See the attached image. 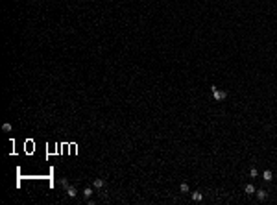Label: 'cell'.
<instances>
[{"instance_id":"cell-2","label":"cell","mask_w":277,"mask_h":205,"mask_svg":"<svg viewBox=\"0 0 277 205\" xmlns=\"http://www.w3.org/2000/svg\"><path fill=\"white\" fill-rule=\"evenodd\" d=\"M103 185H105V183H103V179H100V177H96L94 181H93V189H103Z\"/></svg>"},{"instance_id":"cell-9","label":"cell","mask_w":277,"mask_h":205,"mask_svg":"<svg viewBox=\"0 0 277 205\" xmlns=\"http://www.w3.org/2000/svg\"><path fill=\"white\" fill-rule=\"evenodd\" d=\"M249 176H251V177H257V176H259V170H257V168H251V170H249Z\"/></svg>"},{"instance_id":"cell-6","label":"cell","mask_w":277,"mask_h":205,"mask_svg":"<svg viewBox=\"0 0 277 205\" xmlns=\"http://www.w3.org/2000/svg\"><path fill=\"white\" fill-rule=\"evenodd\" d=\"M192 200H194V201H201V200H203V194H201V192H192Z\"/></svg>"},{"instance_id":"cell-3","label":"cell","mask_w":277,"mask_h":205,"mask_svg":"<svg viewBox=\"0 0 277 205\" xmlns=\"http://www.w3.org/2000/svg\"><path fill=\"white\" fill-rule=\"evenodd\" d=\"M262 179H264V181H272V179H273L272 170H264V172H262Z\"/></svg>"},{"instance_id":"cell-5","label":"cell","mask_w":277,"mask_h":205,"mask_svg":"<svg viewBox=\"0 0 277 205\" xmlns=\"http://www.w3.org/2000/svg\"><path fill=\"white\" fill-rule=\"evenodd\" d=\"M257 198L262 201V200H266L268 198V194H266V190H257Z\"/></svg>"},{"instance_id":"cell-8","label":"cell","mask_w":277,"mask_h":205,"mask_svg":"<svg viewBox=\"0 0 277 205\" xmlns=\"http://www.w3.org/2000/svg\"><path fill=\"white\" fill-rule=\"evenodd\" d=\"M244 190H246L248 194H253V192H255V187H253V185H246V189H244Z\"/></svg>"},{"instance_id":"cell-1","label":"cell","mask_w":277,"mask_h":205,"mask_svg":"<svg viewBox=\"0 0 277 205\" xmlns=\"http://www.w3.org/2000/svg\"><path fill=\"white\" fill-rule=\"evenodd\" d=\"M211 91H212V98H214L216 102H222V100H225V98H227V92H225V91H220L216 85H212V87H211Z\"/></svg>"},{"instance_id":"cell-7","label":"cell","mask_w":277,"mask_h":205,"mask_svg":"<svg viewBox=\"0 0 277 205\" xmlns=\"http://www.w3.org/2000/svg\"><path fill=\"white\" fill-rule=\"evenodd\" d=\"M83 196H85V198L89 200V198L93 196V189H85V190H83Z\"/></svg>"},{"instance_id":"cell-10","label":"cell","mask_w":277,"mask_h":205,"mask_svg":"<svg viewBox=\"0 0 277 205\" xmlns=\"http://www.w3.org/2000/svg\"><path fill=\"white\" fill-rule=\"evenodd\" d=\"M179 190H181V192H188V185H187V183H181Z\"/></svg>"},{"instance_id":"cell-12","label":"cell","mask_w":277,"mask_h":205,"mask_svg":"<svg viewBox=\"0 0 277 205\" xmlns=\"http://www.w3.org/2000/svg\"><path fill=\"white\" fill-rule=\"evenodd\" d=\"M61 185H63V187H65V189H67V187H69V181H67L65 177H63V179H61Z\"/></svg>"},{"instance_id":"cell-4","label":"cell","mask_w":277,"mask_h":205,"mask_svg":"<svg viewBox=\"0 0 277 205\" xmlns=\"http://www.w3.org/2000/svg\"><path fill=\"white\" fill-rule=\"evenodd\" d=\"M67 194H69V196H70V198H74V196H76V194H78V190H76V189H74V187H67Z\"/></svg>"},{"instance_id":"cell-11","label":"cell","mask_w":277,"mask_h":205,"mask_svg":"<svg viewBox=\"0 0 277 205\" xmlns=\"http://www.w3.org/2000/svg\"><path fill=\"white\" fill-rule=\"evenodd\" d=\"M2 129H4V131H11V124H9V122H6V124L2 126Z\"/></svg>"}]
</instances>
